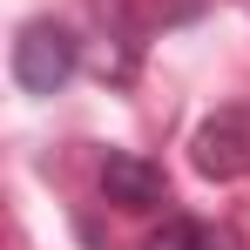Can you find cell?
<instances>
[{
	"mask_svg": "<svg viewBox=\"0 0 250 250\" xmlns=\"http://www.w3.org/2000/svg\"><path fill=\"white\" fill-rule=\"evenodd\" d=\"M142 250H237V237H230V230H209L196 216H163V223L142 237Z\"/></svg>",
	"mask_w": 250,
	"mask_h": 250,
	"instance_id": "277c9868",
	"label": "cell"
},
{
	"mask_svg": "<svg viewBox=\"0 0 250 250\" xmlns=\"http://www.w3.org/2000/svg\"><path fill=\"white\" fill-rule=\"evenodd\" d=\"M102 196L115 209H163L169 203V176H163V163H149L135 149H108L102 156Z\"/></svg>",
	"mask_w": 250,
	"mask_h": 250,
	"instance_id": "3957f363",
	"label": "cell"
},
{
	"mask_svg": "<svg viewBox=\"0 0 250 250\" xmlns=\"http://www.w3.org/2000/svg\"><path fill=\"white\" fill-rule=\"evenodd\" d=\"M7 68H14V88L21 95H61V88L75 82V68H82V34L68 21H27L14 34Z\"/></svg>",
	"mask_w": 250,
	"mask_h": 250,
	"instance_id": "6da1fadb",
	"label": "cell"
},
{
	"mask_svg": "<svg viewBox=\"0 0 250 250\" xmlns=\"http://www.w3.org/2000/svg\"><path fill=\"white\" fill-rule=\"evenodd\" d=\"M189 169H196L203 183H237V176H250V95L209 108L203 122H196V135H189Z\"/></svg>",
	"mask_w": 250,
	"mask_h": 250,
	"instance_id": "7a4b0ae2",
	"label": "cell"
}]
</instances>
